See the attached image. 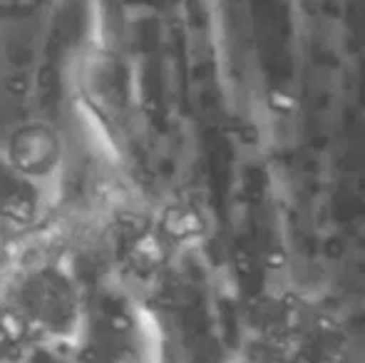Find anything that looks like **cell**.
<instances>
[{"label": "cell", "mask_w": 365, "mask_h": 363, "mask_svg": "<svg viewBox=\"0 0 365 363\" xmlns=\"http://www.w3.org/2000/svg\"><path fill=\"white\" fill-rule=\"evenodd\" d=\"M251 363H353V336L328 301L301 289L261 299L249 331Z\"/></svg>", "instance_id": "6da1fadb"}]
</instances>
